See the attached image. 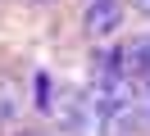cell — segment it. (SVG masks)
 <instances>
[{
	"label": "cell",
	"mask_w": 150,
	"mask_h": 136,
	"mask_svg": "<svg viewBox=\"0 0 150 136\" xmlns=\"http://www.w3.org/2000/svg\"><path fill=\"white\" fill-rule=\"evenodd\" d=\"M82 27L86 36H109L123 27V0H91L82 9Z\"/></svg>",
	"instance_id": "cell-1"
},
{
	"label": "cell",
	"mask_w": 150,
	"mask_h": 136,
	"mask_svg": "<svg viewBox=\"0 0 150 136\" xmlns=\"http://www.w3.org/2000/svg\"><path fill=\"white\" fill-rule=\"evenodd\" d=\"M14 113H18V95L0 82V123H14Z\"/></svg>",
	"instance_id": "cell-2"
},
{
	"label": "cell",
	"mask_w": 150,
	"mask_h": 136,
	"mask_svg": "<svg viewBox=\"0 0 150 136\" xmlns=\"http://www.w3.org/2000/svg\"><path fill=\"white\" fill-rule=\"evenodd\" d=\"M137 100H141V118H146V127H150V77H141V86H137Z\"/></svg>",
	"instance_id": "cell-3"
},
{
	"label": "cell",
	"mask_w": 150,
	"mask_h": 136,
	"mask_svg": "<svg viewBox=\"0 0 150 136\" xmlns=\"http://www.w3.org/2000/svg\"><path fill=\"white\" fill-rule=\"evenodd\" d=\"M137 9H141V14H150V0H137Z\"/></svg>",
	"instance_id": "cell-4"
}]
</instances>
